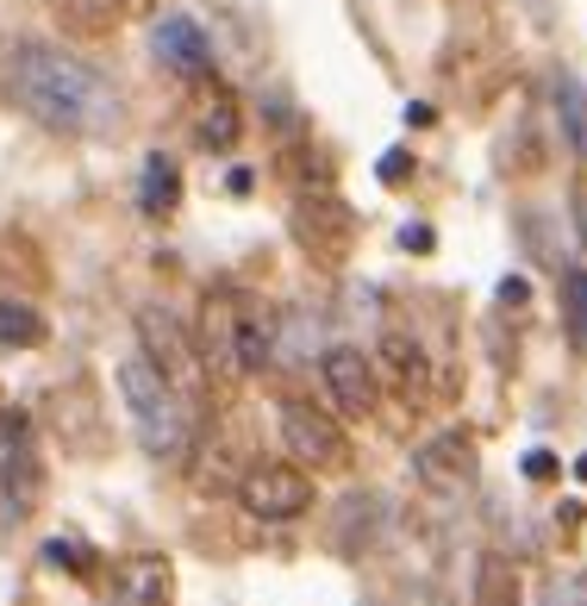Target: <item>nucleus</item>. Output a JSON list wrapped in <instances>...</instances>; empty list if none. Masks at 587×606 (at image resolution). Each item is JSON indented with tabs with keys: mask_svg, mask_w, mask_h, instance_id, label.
<instances>
[{
	"mask_svg": "<svg viewBox=\"0 0 587 606\" xmlns=\"http://www.w3.org/2000/svg\"><path fill=\"white\" fill-rule=\"evenodd\" d=\"M475 470H481V450H475V438L463 426L438 431V438H425V444L412 450V482L431 494H469Z\"/></svg>",
	"mask_w": 587,
	"mask_h": 606,
	"instance_id": "nucleus-9",
	"label": "nucleus"
},
{
	"mask_svg": "<svg viewBox=\"0 0 587 606\" xmlns=\"http://www.w3.org/2000/svg\"><path fill=\"white\" fill-rule=\"evenodd\" d=\"M544 606H587V569H582V575L550 582V587H544Z\"/></svg>",
	"mask_w": 587,
	"mask_h": 606,
	"instance_id": "nucleus-20",
	"label": "nucleus"
},
{
	"mask_svg": "<svg viewBox=\"0 0 587 606\" xmlns=\"http://www.w3.org/2000/svg\"><path fill=\"white\" fill-rule=\"evenodd\" d=\"M119 400H125V412H132V431H137V444H144V456H157V463H188V456H195L200 412L188 407L137 351L119 363Z\"/></svg>",
	"mask_w": 587,
	"mask_h": 606,
	"instance_id": "nucleus-3",
	"label": "nucleus"
},
{
	"mask_svg": "<svg viewBox=\"0 0 587 606\" xmlns=\"http://www.w3.org/2000/svg\"><path fill=\"white\" fill-rule=\"evenodd\" d=\"M525 475H531V482H550V475H556V456L531 450V456H525Z\"/></svg>",
	"mask_w": 587,
	"mask_h": 606,
	"instance_id": "nucleus-23",
	"label": "nucleus"
},
{
	"mask_svg": "<svg viewBox=\"0 0 587 606\" xmlns=\"http://www.w3.org/2000/svg\"><path fill=\"white\" fill-rule=\"evenodd\" d=\"M195 344L207 356V370L225 375V382H251L275 363V319L256 307L244 288L232 282H213L207 300H200L195 319Z\"/></svg>",
	"mask_w": 587,
	"mask_h": 606,
	"instance_id": "nucleus-2",
	"label": "nucleus"
},
{
	"mask_svg": "<svg viewBox=\"0 0 587 606\" xmlns=\"http://www.w3.org/2000/svg\"><path fill=\"white\" fill-rule=\"evenodd\" d=\"M563 307H568V332L587 344V269H568L563 275Z\"/></svg>",
	"mask_w": 587,
	"mask_h": 606,
	"instance_id": "nucleus-19",
	"label": "nucleus"
},
{
	"mask_svg": "<svg viewBox=\"0 0 587 606\" xmlns=\"http://www.w3.org/2000/svg\"><path fill=\"white\" fill-rule=\"evenodd\" d=\"M237 507L251 513L256 526H294L313 507V475L288 456H263L237 475Z\"/></svg>",
	"mask_w": 587,
	"mask_h": 606,
	"instance_id": "nucleus-6",
	"label": "nucleus"
},
{
	"mask_svg": "<svg viewBox=\"0 0 587 606\" xmlns=\"http://www.w3.org/2000/svg\"><path fill=\"white\" fill-rule=\"evenodd\" d=\"M469 606H525V582H519L512 557H500V550H481V557H475Z\"/></svg>",
	"mask_w": 587,
	"mask_h": 606,
	"instance_id": "nucleus-14",
	"label": "nucleus"
},
{
	"mask_svg": "<svg viewBox=\"0 0 587 606\" xmlns=\"http://www.w3.org/2000/svg\"><path fill=\"white\" fill-rule=\"evenodd\" d=\"M157 606H169V601H157Z\"/></svg>",
	"mask_w": 587,
	"mask_h": 606,
	"instance_id": "nucleus-26",
	"label": "nucleus"
},
{
	"mask_svg": "<svg viewBox=\"0 0 587 606\" xmlns=\"http://www.w3.org/2000/svg\"><path fill=\"white\" fill-rule=\"evenodd\" d=\"M113 601L119 606H157L169 601V557H132L113 569Z\"/></svg>",
	"mask_w": 587,
	"mask_h": 606,
	"instance_id": "nucleus-13",
	"label": "nucleus"
},
{
	"mask_svg": "<svg viewBox=\"0 0 587 606\" xmlns=\"http://www.w3.org/2000/svg\"><path fill=\"white\" fill-rule=\"evenodd\" d=\"M137 356H144L195 412H207V400H213V370H207L195 332H188L169 307H137Z\"/></svg>",
	"mask_w": 587,
	"mask_h": 606,
	"instance_id": "nucleus-4",
	"label": "nucleus"
},
{
	"mask_svg": "<svg viewBox=\"0 0 587 606\" xmlns=\"http://www.w3.org/2000/svg\"><path fill=\"white\" fill-rule=\"evenodd\" d=\"M281 444H288V463H300V470H313V475L351 470V438L337 426V412L307 400V394L281 400Z\"/></svg>",
	"mask_w": 587,
	"mask_h": 606,
	"instance_id": "nucleus-5",
	"label": "nucleus"
},
{
	"mask_svg": "<svg viewBox=\"0 0 587 606\" xmlns=\"http://www.w3.org/2000/svg\"><path fill=\"white\" fill-rule=\"evenodd\" d=\"M0 100L57 137H107L125 119L113 76L100 63H88L81 51L51 38L0 44Z\"/></svg>",
	"mask_w": 587,
	"mask_h": 606,
	"instance_id": "nucleus-1",
	"label": "nucleus"
},
{
	"mask_svg": "<svg viewBox=\"0 0 587 606\" xmlns=\"http://www.w3.org/2000/svg\"><path fill=\"white\" fill-rule=\"evenodd\" d=\"M375 363H381V370H388L407 394H425V382H431V375H425V351H419L407 332H381V356H375Z\"/></svg>",
	"mask_w": 587,
	"mask_h": 606,
	"instance_id": "nucleus-17",
	"label": "nucleus"
},
{
	"mask_svg": "<svg viewBox=\"0 0 587 606\" xmlns=\"http://www.w3.org/2000/svg\"><path fill=\"white\" fill-rule=\"evenodd\" d=\"M137 207H144V219H169L181 207V169H176V157H163V151H151V157H144V176H137Z\"/></svg>",
	"mask_w": 587,
	"mask_h": 606,
	"instance_id": "nucleus-15",
	"label": "nucleus"
},
{
	"mask_svg": "<svg viewBox=\"0 0 587 606\" xmlns=\"http://www.w3.org/2000/svg\"><path fill=\"white\" fill-rule=\"evenodd\" d=\"M294 238L319 263H344V251H351V238H356V213L332 188H313V195L294 200Z\"/></svg>",
	"mask_w": 587,
	"mask_h": 606,
	"instance_id": "nucleus-10",
	"label": "nucleus"
},
{
	"mask_svg": "<svg viewBox=\"0 0 587 606\" xmlns=\"http://www.w3.org/2000/svg\"><path fill=\"white\" fill-rule=\"evenodd\" d=\"M407 169H412L407 151H388V157H381V181H407Z\"/></svg>",
	"mask_w": 587,
	"mask_h": 606,
	"instance_id": "nucleus-22",
	"label": "nucleus"
},
{
	"mask_svg": "<svg viewBox=\"0 0 587 606\" xmlns=\"http://www.w3.org/2000/svg\"><path fill=\"white\" fill-rule=\"evenodd\" d=\"M44 338H51V319H44L38 307L0 294V351H38Z\"/></svg>",
	"mask_w": 587,
	"mask_h": 606,
	"instance_id": "nucleus-16",
	"label": "nucleus"
},
{
	"mask_svg": "<svg viewBox=\"0 0 587 606\" xmlns=\"http://www.w3.org/2000/svg\"><path fill=\"white\" fill-rule=\"evenodd\" d=\"M575 475H582V482H587V456H582V463H575Z\"/></svg>",
	"mask_w": 587,
	"mask_h": 606,
	"instance_id": "nucleus-25",
	"label": "nucleus"
},
{
	"mask_svg": "<svg viewBox=\"0 0 587 606\" xmlns=\"http://www.w3.org/2000/svg\"><path fill=\"white\" fill-rule=\"evenodd\" d=\"M151 51H157V63L176 69L181 81H213V38H207V25L188 20V13H163L157 32H151Z\"/></svg>",
	"mask_w": 587,
	"mask_h": 606,
	"instance_id": "nucleus-11",
	"label": "nucleus"
},
{
	"mask_svg": "<svg viewBox=\"0 0 587 606\" xmlns=\"http://www.w3.org/2000/svg\"><path fill=\"white\" fill-rule=\"evenodd\" d=\"M556 113H563V125H568V144L587 151V95H582V81H556Z\"/></svg>",
	"mask_w": 587,
	"mask_h": 606,
	"instance_id": "nucleus-18",
	"label": "nucleus"
},
{
	"mask_svg": "<svg viewBox=\"0 0 587 606\" xmlns=\"http://www.w3.org/2000/svg\"><path fill=\"white\" fill-rule=\"evenodd\" d=\"M319 382H325V400H332L337 419H369L381 407V370L356 344H332L319 356Z\"/></svg>",
	"mask_w": 587,
	"mask_h": 606,
	"instance_id": "nucleus-7",
	"label": "nucleus"
},
{
	"mask_svg": "<svg viewBox=\"0 0 587 606\" xmlns=\"http://www.w3.org/2000/svg\"><path fill=\"white\" fill-rule=\"evenodd\" d=\"M195 144L207 151V157H232L237 144H244V107H237V95L225 88V81H200V107H195Z\"/></svg>",
	"mask_w": 587,
	"mask_h": 606,
	"instance_id": "nucleus-12",
	"label": "nucleus"
},
{
	"mask_svg": "<svg viewBox=\"0 0 587 606\" xmlns=\"http://www.w3.org/2000/svg\"><path fill=\"white\" fill-rule=\"evenodd\" d=\"M400 244H407V251H431V232H425V225H419V232L407 225V232H400Z\"/></svg>",
	"mask_w": 587,
	"mask_h": 606,
	"instance_id": "nucleus-24",
	"label": "nucleus"
},
{
	"mask_svg": "<svg viewBox=\"0 0 587 606\" xmlns=\"http://www.w3.org/2000/svg\"><path fill=\"white\" fill-rule=\"evenodd\" d=\"M0 488H7V519H25L44 494V463L25 412H0Z\"/></svg>",
	"mask_w": 587,
	"mask_h": 606,
	"instance_id": "nucleus-8",
	"label": "nucleus"
},
{
	"mask_svg": "<svg viewBox=\"0 0 587 606\" xmlns=\"http://www.w3.org/2000/svg\"><path fill=\"white\" fill-rule=\"evenodd\" d=\"M44 563H63L69 575H95V569H88V550H76V544H44Z\"/></svg>",
	"mask_w": 587,
	"mask_h": 606,
	"instance_id": "nucleus-21",
	"label": "nucleus"
}]
</instances>
